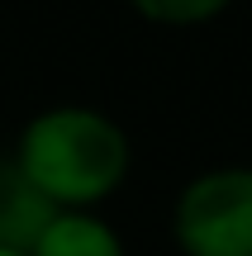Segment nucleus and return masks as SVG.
I'll list each match as a JSON object with an SVG mask.
<instances>
[{"mask_svg": "<svg viewBox=\"0 0 252 256\" xmlns=\"http://www.w3.org/2000/svg\"><path fill=\"white\" fill-rule=\"evenodd\" d=\"M10 156L53 209H100L133 166L119 119L91 104H53L34 114Z\"/></svg>", "mask_w": 252, "mask_h": 256, "instance_id": "obj_1", "label": "nucleus"}, {"mask_svg": "<svg viewBox=\"0 0 252 256\" xmlns=\"http://www.w3.org/2000/svg\"><path fill=\"white\" fill-rule=\"evenodd\" d=\"M181 256H252V166H209L171 204Z\"/></svg>", "mask_w": 252, "mask_h": 256, "instance_id": "obj_2", "label": "nucleus"}, {"mask_svg": "<svg viewBox=\"0 0 252 256\" xmlns=\"http://www.w3.org/2000/svg\"><path fill=\"white\" fill-rule=\"evenodd\" d=\"M24 256H124V238L95 209H57Z\"/></svg>", "mask_w": 252, "mask_h": 256, "instance_id": "obj_3", "label": "nucleus"}, {"mask_svg": "<svg viewBox=\"0 0 252 256\" xmlns=\"http://www.w3.org/2000/svg\"><path fill=\"white\" fill-rule=\"evenodd\" d=\"M53 214L57 209L24 180V171L15 166V156H0V247L29 252Z\"/></svg>", "mask_w": 252, "mask_h": 256, "instance_id": "obj_4", "label": "nucleus"}, {"mask_svg": "<svg viewBox=\"0 0 252 256\" xmlns=\"http://www.w3.org/2000/svg\"><path fill=\"white\" fill-rule=\"evenodd\" d=\"M233 0H129V10L138 19L157 28H200V24H214L219 14H228Z\"/></svg>", "mask_w": 252, "mask_h": 256, "instance_id": "obj_5", "label": "nucleus"}, {"mask_svg": "<svg viewBox=\"0 0 252 256\" xmlns=\"http://www.w3.org/2000/svg\"><path fill=\"white\" fill-rule=\"evenodd\" d=\"M0 256H24V252H10V247H0Z\"/></svg>", "mask_w": 252, "mask_h": 256, "instance_id": "obj_6", "label": "nucleus"}]
</instances>
